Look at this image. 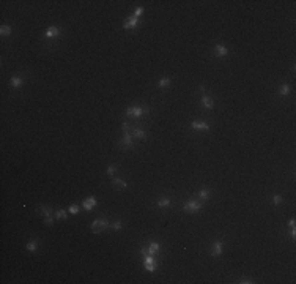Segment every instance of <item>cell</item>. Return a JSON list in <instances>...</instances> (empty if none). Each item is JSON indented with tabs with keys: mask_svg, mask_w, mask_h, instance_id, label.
I'll return each mask as SVG.
<instances>
[{
	"mask_svg": "<svg viewBox=\"0 0 296 284\" xmlns=\"http://www.w3.org/2000/svg\"><path fill=\"white\" fill-rule=\"evenodd\" d=\"M109 226H110V223L107 221L106 218L95 220V221L91 223V231L95 232V234H98V232H101V231H106V229H109Z\"/></svg>",
	"mask_w": 296,
	"mask_h": 284,
	"instance_id": "6da1fadb",
	"label": "cell"
},
{
	"mask_svg": "<svg viewBox=\"0 0 296 284\" xmlns=\"http://www.w3.org/2000/svg\"><path fill=\"white\" fill-rule=\"evenodd\" d=\"M150 112V109H146V107H140V106H131L128 107V111H126V115L129 117H142L143 114H148Z\"/></svg>",
	"mask_w": 296,
	"mask_h": 284,
	"instance_id": "7a4b0ae2",
	"label": "cell"
},
{
	"mask_svg": "<svg viewBox=\"0 0 296 284\" xmlns=\"http://www.w3.org/2000/svg\"><path fill=\"white\" fill-rule=\"evenodd\" d=\"M200 210H202V204L198 200H195V199H192V200H189V202H186V204H184V212H187V213H197Z\"/></svg>",
	"mask_w": 296,
	"mask_h": 284,
	"instance_id": "3957f363",
	"label": "cell"
},
{
	"mask_svg": "<svg viewBox=\"0 0 296 284\" xmlns=\"http://www.w3.org/2000/svg\"><path fill=\"white\" fill-rule=\"evenodd\" d=\"M200 92H202V104H203V107H205V109H213V107H214V101L205 93V87L203 85H200Z\"/></svg>",
	"mask_w": 296,
	"mask_h": 284,
	"instance_id": "277c9868",
	"label": "cell"
},
{
	"mask_svg": "<svg viewBox=\"0 0 296 284\" xmlns=\"http://www.w3.org/2000/svg\"><path fill=\"white\" fill-rule=\"evenodd\" d=\"M224 251V241L222 240H216L213 243V248H211V256H214V257H219V256L222 254Z\"/></svg>",
	"mask_w": 296,
	"mask_h": 284,
	"instance_id": "5b68a950",
	"label": "cell"
},
{
	"mask_svg": "<svg viewBox=\"0 0 296 284\" xmlns=\"http://www.w3.org/2000/svg\"><path fill=\"white\" fill-rule=\"evenodd\" d=\"M60 32H62V29H60V27H57V25H52V27H49V29L46 30V33H44V38H47V39H50V38H57V36L60 35Z\"/></svg>",
	"mask_w": 296,
	"mask_h": 284,
	"instance_id": "8992f818",
	"label": "cell"
},
{
	"mask_svg": "<svg viewBox=\"0 0 296 284\" xmlns=\"http://www.w3.org/2000/svg\"><path fill=\"white\" fill-rule=\"evenodd\" d=\"M120 145H122L123 148H129L132 147V136H131V133L129 131H125V138L120 141Z\"/></svg>",
	"mask_w": 296,
	"mask_h": 284,
	"instance_id": "52a82bcc",
	"label": "cell"
},
{
	"mask_svg": "<svg viewBox=\"0 0 296 284\" xmlns=\"http://www.w3.org/2000/svg\"><path fill=\"white\" fill-rule=\"evenodd\" d=\"M96 204H98L96 197H87V199H84V202H82V205H84L85 210H93Z\"/></svg>",
	"mask_w": 296,
	"mask_h": 284,
	"instance_id": "ba28073f",
	"label": "cell"
},
{
	"mask_svg": "<svg viewBox=\"0 0 296 284\" xmlns=\"http://www.w3.org/2000/svg\"><path fill=\"white\" fill-rule=\"evenodd\" d=\"M137 24H139V19L137 18H134V16H131L126 22H125V25H123V29L125 30H131V29H136L137 27Z\"/></svg>",
	"mask_w": 296,
	"mask_h": 284,
	"instance_id": "9c48e42d",
	"label": "cell"
},
{
	"mask_svg": "<svg viewBox=\"0 0 296 284\" xmlns=\"http://www.w3.org/2000/svg\"><path fill=\"white\" fill-rule=\"evenodd\" d=\"M192 130H195V131H208L210 125L205 123V121H192Z\"/></svg>",
	"mask_w": 296,
	"mask_h": 284,
	"instance_id": "30bf717a",
	"label": "cell"
},
{
	"mask_svg": "<svg viewBox=\"0 0 296 284\" xmlns=\"http://www.w3.org/2000/svg\"><path fill=\"white\" fill-rule=\"evenodd\" d=\"M22 84H24V79H22L21 76H13V77L10 79V85H11L13 88H19Z\"/></svg>",
	"mask_w": 296,
	"mask_h": 284,
	"instance_id": "8fae6325",
	"label": "cell"
},
{
	"mask_svg": "<svg viewBox=\"0 0 296 284\" xmlns=\"http://www.w3.org/2000/svg\"><path fill=\"white\" fill-rule=\"evenodd\" d=\"M214 54H216V57H225L227 54H228V49L222 44H218L216 47H214Z\"/></svg>",
	"mask_w": 296,
	"mask_h": 284,
	"instance_id": "7c38bea8",
	"label": "cell"
},
{
	"mask_svg": "<svg viewBox=\"0 0 296 284\" xmlns=\"http://www.w3.org/2000/svg\"><path fill=\"white\" fill-rule=\"evenodd\" d=\"M158 251H161V245L158 241H150V243H148V253H150L151 256H154Z\"/></svg>",
	"mask_w": 296,
	"mask_h": 284,
	"instance_id": "4fadbf2b",
	"label": "cell"
},
{
	"mask_svg": "<svg viewBox=\"0 0 296 284\" xmlns=\"http://www.w3.org/2000/svg\"><path fill=\"white\" fill-rule=\"evenodd\" d=\"M170 204H172L170 197H162V199L158 200V207L159 208H167V207H170Z\"/></svg>",
	"mask_w": 296,
	"mask_h": 284,
	"instance_id": "5bb4252c",
	"label": "cell"
},
{
	"mask_svg": "<svg viewBox=\"0 0 296 284\" xmlns=\"http://www.w3.org/2000/svg\"><path fill=\"white\" fill-rule=\"evenodd\" d=\"M132 136H134V138H137V139H145V138H146V133H145L143 130H140V128H134Z\"/></svg>",
	"mask_w": 296,
	"mask_h": 284,
	"instance_id": "9a60e30c",
	"label": "cell"
},
{
	"mask_svg": "<svg viewBox=\"0 0 296 284\" xmlns=\"http://www.w3.org/2000/svg\"><path fill=\"white\" fill-rule=\"evenodd\" d=\"M39 215H43V216H49L50 213H52V208L50 207H47V205H41L38 210H36Z\"/></svg>",
	"mask_w": 296,
	"mask_h": 284,
	"instance_id": "2e32d148",
	"label": "cell"
},
{
	"mask_svg": "<svg viewBox=\"0 0 296 284\" xmlns=\"http://www.w3.org/2000/svg\"><path fill=\"white\" fill-rule=\"evenodd\" d=\"M27 251H30V253H35L36 249H38V241L36 240H30L29 243H27Z\"/></svg>",
	"mask_w": 296,
	"mask_h": 284,
	"instance_id": "e0dca14e",
	"label": "cell"
},
{
	"mask_svg": "<svg viewBox=\"0 0 296 284\" xmlns=\"http://www.w3.org/2000/svg\"><path fill=\"white\" fill-rule=\"evenodd\" d=\"M279 95H280V97H287V95H290V85H288V84H284V85L279 88Z\"/></svg>",
	"mask_w": 296,
	"mask_h": 284,
	"instance_id": "ac0fdd59",
	"label": "cell"
},
{
	"mask_svg": "<svg viewBox=\"0 0 296 284\" xmlns=\"http://www.w3.org/2000/svg\"><path fill=\"white\" fill-rule=\"evenodd\" d=\"M210 196H211V191L208 188H203V189H200V191H198V197L200 199H208Z\"/></svg>",
	"mask_w": 296,
	"mask_h": 284,
	"instance_id": "d6986e66",
	"label": "cell"
},
{
	"mask_svg": "<svg viewBox=\"0 0 296 284\" xmlns=\"http://www.w3.org/2000/svg\"><path fill=\"white\" fill-rule=\"evenodd\" d=\"M167 85H170V79H169V77H162V79H159V82H158V87H159V88L167 87Z\"/></svg>",
	"mask_w": 296,
	"mask_h": 284,
	"instance_id": "ffe728a7",
	"label": "cell"
},
{
	"mask_svg": "<svg viewBox=\"0 0 296 284\" xmlns=\"http://www.w3.org/2000/svg\"><path fill=\"white\" fill-rule=\"evenodd\" d=\"M112 183H114L115 186H118V188H126V182H125L123 179H114Z\"/></svg>",
	"mask_w": 296,
	"mask_h": 284,
	"instance_id": "44dd1931",
	"label": "cell"
},
{
	"mask_svg": "<svg viewBox=\"0 0 296 284\" xmlns=\"http://www.w3.org/2000/svg\"><path fill=\"white\" fill-rule=\"evenodd\" d=\"M0 33H2L3 36L10 35V33H11V27H10V25H2V27H0Z\"/></svg>",
	"mask_w": 296,
	"mask_h": 284,
	"instance_id": "7402d4cb",
	"label": "cell"
},
{
	"mask_svg": "<svg viewBox=\"0 0 296 284\" xmlns=\"http://www.w3.org/2000/svg\"><path fill=\"white\" fill-rule=\"evenodd\" d=\"M55 216H57L58 220H66V218H68V213H66L65 210H57V212H55Z\"/></svg>",
	"mask_w": 296,
	"mask_h": 284,
	"instance_id": "603a6c76",
	"label": "cell"
},
{
	"mask_svg": "<svg viewBox=\"0 0 296 284\" xmlns=\"http://www.w3.org/2000/svg\"><path fill=\"white\" fill-rule=\"evenodd\" d=\"M273 204L274 205H280L282 204V196L280 194H274L273 196Z\"/></svg>",
	"mask_w": 296,
	"mask_h": 284,
	"instance_id": "cb8c5ba5",
	"label": "cell"
},
{
	"mask_svg": "<svg viewBox=\"0 0 296 284\" xmlns=\"http://www.w3.org/2000/svg\"><path fill=\"white\" fill-rule=\"evenodd\" d=\"M122 227H123V223H122V221H115V223L112 224V229H114V231H120Z\"/></svg>",
	"mask_w": 296,
	"mask_h": 284,
	"instance_id": "d4e9b609",
	"label": "cell"
},
{
	"mask_svg": "<svg viewBox=\"0 0 296 284\" xmlns=\"http://www.w3.org/2000/svg\"><path fill=\"white\" fill-rule=\"evenodd\" d=\"M142 13H143V8H142V6H139V8H136V11H134V14H132V16H134V18H137V19H139V18H140V14H142Z\"/></svg>",
	"mask_w": 296,
	"mask_h": 284,
	"instance_id": "484cf974",
	"label": "cell"
},
{
	"mask_svg": "<svg viewBox=\"0 0 296 284\" xmlns=\"http://www.w3.org/2000/svg\"><path fill=\"white\" fill-rule=\"evenodd\" d=\"M44 224H46V226H52V224H54V220H52L50 215H49V216H44Z\"/></svg>",
	"mask_w": 296,
	"mask_h": 284,
	"instance_id": "4316f807",
	"label": "cell"
},
{
	"mask_svg": "<svg viewBox=\"0 0 296 284\" xmlns=\"http://www.w3.org/2000/svg\"><path fill=\"white\" fill-rule=\"evenodd\" d=\"M70 213H73V215H77V213H79V207H77L76 204H73V205L70 207Z\"/></svg>",
	"mask_w": 296,
	"mask_h": 284,
	"instance_id": "83f0119b",
	"label": "cell"
},
{
	"mask_svg": "<svg viewBox=\"0 0 296 284\" xmlns=\"http://www.w3.org/2000/svg\"><path fill=\"white\" fill-rule=\"evenodd\" d=\"M145 268L148 270V272H154V270H156V264H146Z\"/></svg>",
	"mask_w": 296,
	"mask_h": 284,
	"instance_id": "f1b7e54d",
	"label": "cell"
},
{
	"mask_svg": "<svg viewBox=\"0 0 296 284\" xmlns=\"http://www.w3.org/2000/svg\"><path fill=\"white\" fill-rule=\"evenodd\" d=\"M114 172H115V167H114V166L107 167V174H109V175H114Z\"/></svg>",
	"mask_w": 296,
	"mask_h": 284,
	"instance_id": "f546056e",
	"label": "cell"
},
{
	"mask_svg": "<svg viewBox=\"0 0 296 284\" xmlns=\"http://www.w3.org/2000/svg\"><path fill=\"white\" fill-rule=\"evenodd\" d=\"M239 282H243V284H247V282H249V284H250V282H254V281H252L250 278H243V279H241Z\"/></svg>",
	"mask_w": 296,
	"mask_h": 284,
	"instance_id": "4dcf8cb0",
	"label": "cell"
},
{
	"mask_svg": "<svg viewBox=\"0 0 296 284\" xmlns=\"http://www.w3.org/2000/svg\"><path fill=\"white\" fill-rule=\"evenodd\" d=\"M290 235H291L293 238L296 237V229H294V227H291V229H290Z\"/></svg>",
	"mask_w": 296,
	"mask_h": 284,
	"instance_id": "1f68e13d",
	"label": "cell"
},
{
	"mask_svg": "<svg viewBox=\"0 0 296 284\" xmlns=\"http://www.w3.org/2000/svg\"><path fill=\"white\" fill-rule=\"evenodd\" d=\"M288 224H290V227H294V220H290V223H288Z\"/></svg>",
	"mask_w": 296,
	"mask_h": 284,
	"instance_id": "d6a6232c",
	"label": "cell"
}]
</instances>
